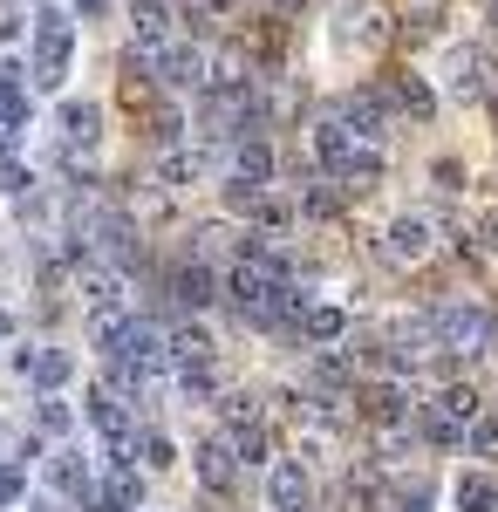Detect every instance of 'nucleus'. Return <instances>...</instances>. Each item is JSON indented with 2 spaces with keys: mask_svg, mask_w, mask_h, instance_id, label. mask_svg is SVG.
<instances>
[{
  "mask_svg": "<svg viewBox=\"0 0 498 512\" xmlns=\"http://www.w3.org/2000/svg\"><path fill=\"white\" fill-rule=\"evenodd\" d=\"M383 89H389V103H396V110H403L410 123H430V117H437V96H430V82L410 76V69H403V76H389Z\"/></svg>",
  "mask_w": 498,
  "mask_h": 512,
  "instance_id": "nucleus-12",
  "label": "nucleus"
},
{
  "mask_svg": "<svg viewBox=\"0 0 498 512\" xmlns=\"http://www.w3.org/2000/svg\"><path fill=\"white\" fill-rule=\"evenodd\" d=\"M151 76L164 82V89H205V82H212V55L192 48V41H171V48L151 62Z\"/></svg>",
  "mask_w": 498,
  "mask_h": 512,
  "instance_id": "nucleus-5",
  "label": "nucleus"
},
{
  "mask_svg": "<svg viewBox=\"0 0 498 512\" xmlns=\"http://www.w3.org/2000/svg\"><path fill=\"white\" fill-rule=\"evenodd\" d=\"M383 253L396 260V267H417V260H430V219L423 212H396L383 233Z\"/></svg>",
  "mask_w": 498,
  "mask_h": 512,
  "instance_id": "nucleus-8",
  "label": "nucleus"
},
{
  "mask_svg": "<svg viewBox=\"0 0 498 512\" xmlns=\"http://www.w3.org/2000/svg\"><path fill=\"white\" fill-rule=\"evenodd\" d=\"M137 458H144L151 472H171V458H178V451H171V437H164V431H144V437H137Z\"/></svg>",
  "mask_w": 498,
  "mask_h": 512,
  "instance_id": "nucleus-29",
  "label": "nucleus"
},
{
  "mask_svg": "<svg viewBox=\"0 0 498 512\" xmlns=\"http://www.w3.org/2000/svg\"><path fill=\"white\" fill-rule=\"evenodd\" d=\"M287 7H294V0H287Z\"/></svg>",
  "mask_w": 498,
  "mask_h": 512,
  "instance_id": "nucleus-42",
  "label": "nucleus"
},
{
  "mask_svg": "<svg viewBox=\"0 0 498 512\" xmlns=\"http://www.w3.org/2000/svg\"><path fill=\"white\" fill-rule=\"evenodd\" d=\"M471 444H478V451H498V417H478V424H471Z\"/></svg>",
  "mask_w": 498,
  "mask_h": 512,
  "instance_id": "nucleus-36",
  "label": "nucleus"
},
{
  "mask_svg": "<svg viewBox=\"0 0 498 512\" xmlns=\"http://www.w3.org/2000/svg\"><path fill=\"white\" fill-rule=\"evenodd\" d=\"M301 335H307V342H321V349H328V342H342V335H348V315L335 308V301H307V315H301Z\"/></svg>",
  "mask_w": 498,
  "mask_h": 512,
  "instance_id": "nucleus-17",
  "label": "nucleus"
},
{
  "mask_svg": "<svg viewBox=\"0 0 498 512\" xmlns=\"http://www.w3.org/2000/svg\"><path fill=\"white\" fill-rule=\"evenodd\" d=\"M55 123H62V151H55V158H89V151H96V137H103V110H96L89 96H69Z\"/></svg>",
  "mask_w": 498,
  "mask_h": 512,
  "instance_id": "nucleus-6",
  "label": "nucleus"
},
{
  "mask_svg": "<svg viewBox=\"0 0 498 512\" xmlns=\"http://www.w3.org/2000/svg\"><path fill=\"white\" fill-rule=\"evenodd\" d=\"M423 431H430V444H444V451H451V444H464V424H451V417H444L437 403H430V417H423Z\"/></svg>",
  "mask_w": 498,
  "mask_h": 512,
  "instance_id": "nucleus-31",
  "label": "nucleus"
},
{
  "mask_svg": "<svg viewBox=\"0 0 498 512\" xmlns=\"http://www.w3.org/2000/svg\"><path fill=\"white\" fill-rule=\"evenodd\" d=\"M21 137H28V96H7L0 103V158L21 151Z\"/></svg>",
  "mask_w": 498,
  "mask_h": 512,
  "instance_id": "nucleus-23",
  "label": "nucleus"
},
{
  "mask_svg": "<svg viewBox=\"0 0 498 512\" xmlns=\"http://www.w3.org/2000/svg\"><path fill=\"white\" fill-rule=\"evenodd\" d=\"M437 410H444L451 424H478V390H471V383H451V390L437 396Z\"/></svg>",
  "mask_w": 498,
  "mask_h": 512,
  "instance_id": "nucleus-26",
  "label": "nucleus"
},
{
  "mask_svg": "<svg viewBox=\"0 0 498 512\" xmlns=\"http://www.w3.org/2000/svg\"><path fill=\"white\" fill-rule=\"evenodd\" d=\"M0 192H7V198H28V192H35V178H28L14 158H0Z\"/></svg>",
  "mask_w": 498,
  "mask_h": 512,
  "instance_id": "nucleus-32",
  "label": "nucleus"
},
{
  "mask_svg": "<svg viewBox=\"0 0 498 512\" xmlns=\"http://www.w3.org/2000/svg\"><path fill=\"white\" fill-rule=\"evenodd\" d=\"M232 465H239V458H232V444H226V437H212V444L198 451V485H205V492H226Z\"/></svg>",
  "mask_w": 498,
  "mask_h": 512,
  "instance_id": "nucleus-18",
  "label": "nucleus"
},
{
  "mask_svg": "<svg viewBox=\"0 0 498 512\" xmlns=\"http://www.w3.org/2000/svg\"><path fill=\"white\" fill-rule=\"evenodd\" d=\"M164 349H171V369H185V362H212V335H205L198 321H178V328L164 335Z\"/></svg>",
  "mask_w": 498,
  "mask_h": 512,
  "instance_id": "nucleus-16",
  "label": "nucleus"
},
{
  "mask_svg": "<svg viewBox=\"0 0 498 512\" xmlns=\"http://www.w3.org/2000/svg\"><path fill=\"white\" fill-rule=\"evenodd\" d=\"M35 383L48 396H62L69 383H76V355L69 349H35Z\"/></svg>",
  "mask_w": 498,
  "mask_h": 512,
  "instance_id": "nucleus-19",
  "label": "nucleus"
},
{
  "mask_svg": "<svg viewBox=\"0 0 498 512\" xmlns=\"http://www.w3.org/2000/svg\"><path fill=\"white\" fill-rule=\"evenodd\" d=\"M0 342H7V308H0Z\"/></svg>",
  "mask_w": 498,
  "mask_h": 512,
  "instance_id": "nucleus-38",
  "label": "nucleus"
},
{
  "mask_svg": "<svg viewBox=\"0 0 498 512\" xmlns=\"http://www.w3.org/2000/svg\"><path fill=\"white\" fill-rule=\"evenodd\" d=\"M314 158H321V171H328L335 185H355V192L383 178V151H376V144H362V137H355L348 123H335V117L314 130Z\"/></svg>",
  "mask_w": 498,
  "mask_h": 512,
  "instance_id": "nucleus-1",
  "label": "nucleus"
},
{
  "mask_svg": "<svg viewBox=\"0 0 498 512\" xmlns=\"http://www.w3.org/2000/svg\"><path fill=\"white\" fill-rule=\"evenodd\" d=\"M389 117H396L389 110V89H348V96H335V123H348L362 144H376L389 130Z\"/></svg>",
  "mask_w": 498,
  "mask_h": 512,
  "instance_id": "nucleus-4",
  "label": "nucleus"
},
{
  "mask_svg": "<svg viewBox=\"0 0 498 512\" xmlns=\"http://www.w3.org/2000/svg\"><path fill=\"white\" fill-rule=\"evenodd\" d=\"M164 287L178 294V308H205V301H219V274H212L205 260H192V253L164 274Z\"/></svg>",
  "mask_w": 498,
  "mask_h": 512,
  "instance_id": "nucleus-10",
  "label": "nucleus"
},
{
  "mask_svg": "<svg viewBox=\"0 0 498 512\" xmlns=\"http://www.w3.org/2000/svg\"><path fill=\"white\" fill-rule=\"evenodd\" d=\"M369 417H376V424H403V417H410V396L396 390V383L369 390Z\"/></svg>",
  "mask_w": 498,
  "mask_h": 512,
  "instance_id": "nucleus-25",
  "label": "nucleus"
},
{
  "mask_svg": "<svg viewBox=\"0 0 498 512\" xmlns=\"http://www.w3.org/2000/svg\"><path fill=\"white\" fill-rule=\"evenodd\" d=\"M492 21H498V0H492Z\"/></svg>",
  "mask_w": 498,
  "mask_h": 512,
  "instance_id": "nucleus-40",
  "label": "nucleus"
},
{
  "mask_svg": "<svg viewBox=\"0 0 498 512\" xmlns=\"http://www.w3.org/2000/svg\"><path fill=\"white\" fill-rule=\"evenodd\" d=\"M485 246H492V253H498V219H485Z\"/></svg>",
  "mask_w": 498,
  "mask_h": 512,
  "instance_id": "nucleus-37",
  "label": "nucleus"
},
{
  "mask_svg": "<svg viewBox=\"0 0 498 512\" xmlns=\"http://www.w3.org/2000/svg\"><path fill=\"white\" fill-rule=\"evenodd\" d=\"M239 178H253V185L273 178V144L267 137H239Z\"/></svg>",
  "mask_w": 498,
  "mask_h": 512,
  "instance_id": "nucleus-21",
  "label": "nucleus"
},
{
  "mask_svg": "<svg viewBox=\"0 0 498 512\" xmlns=\"http://www.w3.org/2000/svg\"><path fill=\"white\" fill-rule=\"evenodd\" d=\"M212 171V144H171L164 151V185H198Z\"/></svg>",
  "mask_w": 498,
  "mask_h": 512,
  "instance_id": "nucleus-13",
  "label": "nucleus"
},
{
  "mask_svg": "<svg viewBox=\"0 0 498 512\" xmlns=\"http://www.w3.org/2000/svg\"><path fill=\"white\" fill-rule=\"evenodd\" d=\"M383 512H430V485L423 478H389Z\"/></svg>",
  "mask_w": 498,
  "mask_h": 512,
  "instance_id": "nucleus-20",
  "label": "nucleus"
},
{
  "mask_svg": "<svg viewBox=\"0 0 498 512\" xmlns=\"http://www.w3.org/2000/svg\"><path fill=\"white\" fill-rule=\"evenodd\" d=\"M28 35V21H21V7L14 0H0V41H21Z\"/></svg>",
  "mask_w": 498,
  "mask_h": 512,
  "instance_id": "nucleus-34",
  "label": "nucleus"
},
{
  "mask_svg": "<svg viewBox=\"0 0 498 512\" xmlns=\"http://www.w3.org/2000/svg\"><path fill=\"white\" fill-rule=\"evenodd\" d=\"M219 192H226V212H239V219H253V226H273V233L287 226V205H280L267 185H253V178H226Z\"/></svg>",
  "mask_w": 498,
  "mask_h": 512,
  "instance_id": "nucleus-7",
  "label": "nucleus"
},
{
  "mask_svg": "<svg viewBox=\"0 0 498 512\" xmlns=\"http://www.w3.org/2000/svg\"><path fill=\"white\" fill-rule=\"evenodd\" d=\"M171 376H178V390H185V396H198V403H205V396L219 390V376H212V362H185V369H171Z\"/></svg>",
  "mask_w": 498,
  "mask_h": 512,
  "instance_id": "nucleus-28",
  "label": "nucleus"
},
{
  "mask_svg": "<svg viewBox=\"0 0 498 512\" xmlns=\"http://www.w3.org/2000/svg\"><path fill=\"white\" fill-rule=\"evenodd\" d=\"M28 499V465H0V512H14Z\"/></svg>",
  "mask_w": 498,
  "mask_h": 512,
  "instance_id": "nucleus-30",
  "label": "nucleus"
},
{
  "mask_svg": "<svg viewBox=\"0 0 498 512\" xmlns=\"http://www.w3.org/2000/svg\"><path fill=\"white\" fill-rule=\"evenodd\" d=\"M430 335H437V349L451 355H485L498 349V315L485 308V301H444V308H430Z\"/></svg>",
  "mask_w": 498,
  "mask_h": 512,
  "instance_id": "nucleus-2",
  "label": "nucleus"
},
{
  "mask_svg": "<svg viewBox=\"0 0 498 512\" xmlns=\"http://www.w3.org/2000/svg\"><path fill=\"white\" fill-rule=\"evenodd\" d=\"M273 512H307V472L301 465H294V458H280V465H273Z\"/></svg>",
  "mask_w": 498,
  "mask_h": 512,
  "instance_id": "nucleus-15",
  "label": "nucleus"
},
{
  "mask_svg": "<svg viewBox=\"0 0 498 512\" xmlns=\"http://www.w3.org/2000/svg\"><path fill=\"white\" fill-rule=\"evenodd\" d=\"M205 7H232V0H205Z\"/></svg>",
  "mask_w": 498,
  "mask_h": 512,
  "instance_id": "nucleus-39",
  "label": "nucleus"
},
{
  "mask_svg": "<svg viewBox=\"0 0 498 512\" xmlns=\"http://www.w3.org/2000/svg\"><path fill=\"white\" fill-rule=\"evenodd\" d=\"M492 117H498V96H492Z\"/></svg>",
  "mask_w": 498,
  "mask_h": 512,
  "instance_id": "nucleus-41",
  "label": "nucleus"
},
{
  "mask_svg": "<svg viewBox=\"0 0 498 512\" xmlns=\"http://www.w3.org/2000/svg\"><path fill=\"white\" fill-rule=\"evenodd\" d=\"M69 62H76V35H69V21L48 7L35 21V69H28V82H35V89H62Z\"/></svg>",
  "mask_w": 498,
  "mask_h": 512,
  "instance_id": "nucleus-3",
  "label": "nucleus"
},
{
  "mask_svg": "<svg viewBox=\"0 0 498 512\" xmlns=\"http://www.w3.org/2000/svg\"><path fill=\"white\" fill-rule=\"evenodd\" d=\"M253 424H267V410H260V396H226V431H253Z\"/></svg>",
  "mask_w": 498,
  "mask_h": 512,
  "instance_id": "nucleus-27",
  "label": "nucleus"
},
{
  "mask_svg": "<svg viewBox=\"0 0 498 512\" xmlns=\"http://www.w3.org/2000/svg\"><path fill=\"white\" fill-rule=\"evenodd\" d=\"M69 424H76V417H69V403H62V396H48V403H41V431H62V437H69Z\"/></svg>",
  "mask_w": 498,
  "mask_h": 512,
  "instance_id": "nucleus-33",
  "label": "nucleus"
},
{
  "mask_svg": "<svg viewBox=\"0 0 498 512\" xmlns=\"http://www.w3.org/2000/svg\"><path fill=\"white\" fill-rule=\"evenodd\" d=\"M232 458L239 465H273V444H267V424H253V431H232Z\"/></svg>",
  "mask_w": 498,
  "mask_h": 512,
  "instance_id": "nucleus-24",
  "label": "nucleus"
},
{
  "mask_svg": "<svg viewBox=\"0 0 498 512\" xmlns=\"http://www.w3.org/2000/svg\"><path fill=\"white\" fill-rule=\"evenodd\" d=\"M458 512H498V485L485 472H464L458 478Z\"/></svg>",
  "mask_w": 498,
  "mask_h": 512,
  "instance_id": "nucleus-22",
  "label": "nucleus"
},
{
  "mask_svg": "<svg viewBox=\"0 0 498 512\" xmlns=\"http://www.w3.org/2000/svg\"><path fill=\"white\" fill-rule=\"evenodd\" d=\"M144 506V472L130 458H110V478H103V512H137Z\"/></svg>",
  "mask_w": 498,
  "mask_h": 512,
  "instance_id": "nucleus-11",
  "label": "nucleus"
},
{
  "mask_svg": "<svg viewBox=\"0 0 498 512\" xmlns=\"http://www.w3.org/2000/svg\"><path fill=\"white\" fill-rule=\"evenodd\" d=\"M485 76H492V62H485V48H451L444 55V82H451V96H464V103H478L485 96Z\"/></svg>",
  "mask_w": 498,
  "mask_h": 512,
  "instance_id": "nucleus-9",
  "label": "nucleus"
},
{
  "mask_svg": "<svg viewBox=\"0 0 498 512\" xmlns=\"http://www.w3.org/2000/svg\"><path fill=\"white\" fill-rule=\"evenodd\" d=\"M48 485H55L62 499H76V506H96V492H89V472H82L76 451H55V458H48Z\"/></svg>",
  "mask_w": 498,
  "mask_h": 512,
  "instance_id": "nucleus-14",
  "label": "nucleus"
},
{
  "mask_svg": "<svg viewBox=\"0 0 498 512\" xmlns=\"http://www.w3.org/2000/svg\"><path fill=\"white\" fill-rule=\"evenodd\" d=\"M301 205H307V219H328V212H335V192H328V185H314Z\"/></svg>",
  "mask_w": 498,
  "mask_h": 512,
  "instance_id": "nucleus-35",
  "label": "nucleus"
}]
</instances>
